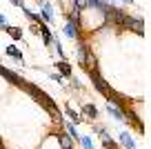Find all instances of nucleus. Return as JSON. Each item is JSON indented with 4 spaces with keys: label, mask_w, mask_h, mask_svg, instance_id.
<instances>
[{
    "label": "nucleus",
    "mask_w": 151,
    "mask_h": 149,
    "mask_svg": "<svg viewBox=\"0 0 151 149\" xmlns=\"http://www.w3.org/2000/svg\"><path fill=\"white\" fill-rule=\"evenodd\" d=\"M22 87H24V89H27V91H29V93H31V98H36L38 103L42 105V107H45V109H47V111H49V114H51V116H53V118H56V120H60V109H58V105H56V103H53V100H51V98H49V96H47V93H45V91H42V89H40V87H36V85H31V82H24V85H22Z\"/></svg>",
    "instance_id": "nucleus-1"
},
{
    "label": "nucleus",
    "mask_w": 151,
    "mask_h": 149,
    "mask_svg": "<svg viewBox=\"0 0 151 149\" xmlns=\"http://www.w3.org/2000/svg\"><path fill=\"white\" fill-rule=\"evenodd\" d=\"M78 54H80V65L85 71H98V62H96V56L87 49L85 45L78 47Z\"/></svg>",
    "instance_id": "nucleus-2"
},
{
    "label": "nucleus",
    "mask_w": 151,
    "mask_h": 149,
    "mask_svg": "<svg viewBox=\"0 0 151 149\" xmlns=\"http://www.w3.org/2000/svg\"><path fill=\"white\" fill-rule=\"evenodd\" d=\"M102 14L111 25H124V18H127V14H124L122 9H118V7H107Z\"/></svg>",
    "instance_id": "nucleus-3"
},
{
    "label": "nucleus",
    "mask_w": 151,
    "mask_h": 149,
    "mask_svg": "<svg viewBox=\"0 0 151 149\" xmlns=\"http://www.w3.org/2000/svg\"><path fill=\"white\" fill-rule=\"evenodd\" d=\"M124 27H129V29H133L136 33L145 36V25H142V20H138V18H131V16H127V18H124Z\"/></svg>",
    "instance_id": "nucleus-4"
},
{
    "label": "nucleus",
    "mask_w": 151,
    "mask_h": 149,
    "mask_svg": "<svg viewBox=\"0 0 151 149\" xmlns=\"http://www.w3.org/2000/svg\"><path fill=\"white\" fill-rule=\"evenodd\" d=\"M2 31H7L14 40H22V29H20V27H9V25H5Z\"/></svg>",
    "instance_id": "nucleus-5"
},
{
    "label": "nucleus",
    "mask_w": 151,
    "mask_h": 149,
    "mask_svg": "<svg viewBox=\"0 0 151 149\" xmlns=\"http://www.w3.org/2000/svg\"><path fill=\"white\" fill-rule=\"evenodd\" d=\"M65 33L69 38H80V33H78V25H76V22H67L65 25Z\"/></svg>",
    "instance_id": "nucleus-6"
},
{
    "label": "nucleus",
    "mask_w": 151,
    "mask_h": 149,
    "mask_svg": "<svg viewBox=\"0 0 151 149\" xmlns=\"http://www.w3.org/2000/svg\"><path fill=\"white\" fill-rule=\"evenodd\" d=\"M120 145H122V147H127V149H136V145H133V138L127 134V131H122V134H120Z\"/></svg>",
    "instance_id": "nucleus-7"
},
{
    "label": "nucleus",
    "mask_w": 151,
    "mask_h": 149,
    "mask_svg": "<svg viewBox=\"0 0 151 149\" xmlns=\"http://www.w3.org/2000/svg\"><path fill=\"white\" fill-rule=\"evenodd\" d=\"M82 111H85V118H89V120H93V118L98 116V109H96V105H85V107H82Z\"/></svg>",
    "instance_id": "nucleus-8"
},
{
    "label": "nucleus",
    "mask_w": 151,
    "mask_h": 149,
    "mask_svg": "<svg viewBox=\"0 0 151 149\" xmlns=\"http://www.w3.org/2000/svg\"><path fill=\"white\" fill-rule=\"evenodd\" d=\"M40 7H42V18L47 20V22H51V20H53V11H51V5H49V2H42Z\"/></svg>",
    "instance_id": "nucleus-9"
},
{
    "label": "nucleus",
    "mask_w": 151,
    "mask_h": 149,
    "mask_svg": "<svg viewBox=\"0 0 151 149\" xmlns=\"http://www.w3.org/2000/svg\"><path fill=\"white\" fill-rule=\"evenodd\" d=\"M5 51L9 54V56H14L16 60H20V62H22V51H20V49H18V47H16V45H9V47H7V49H5Z\"/></svg>",
    "instance_id": "nucleus-10"
},
{
    "label": "nucleus",
    "mask_w": 151,
    "mask_h": 149,
    "mask_svg": "<svg viewBox=\"0 0 151 149\" xmlns=\"http://www.w3.org/2000/svg\"><path fill=\"white\" fill-rule=\"evenodd\" d=\"M56 71H60V74L62 76H71V67L69 65H67V62H56Z\"/></svg>",
    "instance_id": "nucleus-11"
},
{
    "label": "nucleus",
    "mask_w": 151,
    "mask_h": 149,
    "mask_svg": "<svg viewBox=\"0 0 151 149\" xmlns=\"http://www.w3.org/2000/svg\"><path fill=\"white\" fill-rule=\"evenodd\" d=\"M40 33H42V38H45V45H51L53 42V36L49 33V29L45 27V25H40Z\"/></svg>",
    "instance_id": "nucleus-12"
},
{
    "label": "nucleus",
    "mask_w": 151,
    "mask_h": 149,
    "mask_svg": "<svg viewBox=\"0 0 151 149\" xmlns=\"http://www.w3.org/2000/svg\"><path fill=\"white\" fill-rule=\"evenodd\" d=\"M78 140H80V145H82L85 149H96V147H93V140H91L89 136H80Z\"/></svg>",
    "instance_id": "nucleus-13"
},
{
    "label": "nucleus",
    "mask_w": 151,
    "mask_h": 149,
    "mask_svg": "<svg viewBox=\"0 0 151 149\" xmlns=\"http://www.w3.org/2000/svg\"><path fill=\"white\" fill-rule=\"evenodd\" d=\"M102 147L104 149H118V142H116V140H111L107 136V138H102Z\"/></svg>",
    "instance_id": "nucleus-14"
},
{
    "label": "nucleus",
    "mask_w": 151,
    "mask_h": 149,
    "mask_svg": "<svg viewBox=\"0 0 151 149\" xmlns=\"http://www.w3.org/2000/svg\"><path fill=\"white\" fill-rule=\"evenodd\" d=\"M109 111H111V116L116 118V120H124V116H122V109H118V107H109Z\"/></svg>",
    "instance_id": "nucleus-15"
},
{
    "label": "nucleus",
    "mask_w": 151,
    "mask_h": 149,
    "mask_svg": "<svg viewBox=\"0 0 151 149\" xmlns=\"http://www.w3.org/2000/svg\"><path fill=\"white\" fill-rule=\"evenodd\" d=\"M67 134H69V138H73V140L80 138V136H78V131H76V127H73V122H69V125H67Z\"/></svg>",
    "instance_id": "nucleus-16"
},
{
    "label": "nucleus",
    "mask_w": 151,
    "mask_h": 149,
    "mask_svg": "<svg viewBox=\"0 0 151 149\" xmlns=\"http://www.w3.org/2000/svg\"><path fill=\"white\" fill-rule=\"evenodd\" d=\"M67 114H69V118L73 120V125H76V122H80V120H82V118H80V114H76L71 107H67Z\"/></svg>",
    "instance_id": "nucleus-17"
},
{
    "label": "nucleus",
    "mask_w": 151,
    "mask_h": 149,
    "mask_svg": "<svg viewBox=\"0 0 151 149\" xmlns=\"http://www.w3.org/2000/svg\"><path fill=\"white\" fill-rule=\"evenodd\" d=\"M60 145H62V149H71V138L69 136H60Z\"/></svg>",
    "instance_id": "nucleus-18"
},
{
    "label": "nucleus",
    "mask_w": 151,
    "mask_h": 149,
    "mask_svg": "<svg viewBox=\"0 0 151 149\" xmlns=\"http://www.w3.org/2000/svg\"><path fill=\"white\" fill-rule=\"evenodd\" d=\"M56 51H58V56H60V58H65V51H62V45H60L58 40H56Z\"/></svg>",
    "instance_id": "nucleus-19"
},
{
    "label": "nucleus",
    "mask_w": 151,
    "mask_h": 149,
    "mask_svg": "<svg viewBox=\"0 0 151 149\" xmlns=\"http://www.w3.org/2000/svg\"><path fill=\"white\" fill-rule=\"evenodd\" d=\"M31 33H40V25H31Z\"/></svg>",
    "instance_id": "nucleus-20"
},
{
    "label": "nucleus",
    "mask_w": 151,
    "mask_h": 149,
    "mask_svg": "<svg viewBox=\"0 0 151 149\" xmlns=\"http://www.w3.org/2000/svg\"><path fill=\"white\" fill-rule=\"evenodd\" d=\"M51 80H56V82H62V76H60V74H53Z\"/></svg>",
    "instance_id": "nucleus-21"
},
{
    "label": "nucleus",
    "mask_w": 151,
    "mask_h": 149,
    "mask_svg": "<svg viewBox=\"0 0 151 149\" xmlns=\"http://www.w3.org/2000/svg\"><path fill=\"white\" fill-rule=\"evenodd\" d=\"M5 25H7V18H5V16H2V14H0V29L5 27Z\"/></svg>",
    "instance_id": "nucleus-22"
},
{
    "label": "nucleus",
    "mask_w": 151,
    "mask_h": 149,
    "mask_svg": "<svg viewBox=\"0 0 151 149\" xmlns=\"http://www.w3.org/2000/svg\"><path fill=\"white\" fill-rule=\"evenodd\" d=\"M14 2V7H20V0H11Z\"/></svg>",
    "instance_id": "nucleus-23"
}]
</instances>
